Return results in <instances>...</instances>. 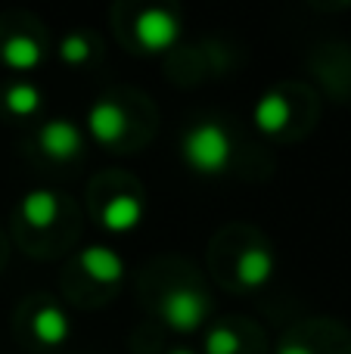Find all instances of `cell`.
<instances>
[{"label": "cell", "mask_w": 351, "mask_h": 354, "mask_svg": "<svg viewBox=\"0 0 351 354\" xmlns=\"http://www.w3.org/2000/svg\"><path fill=\"white\" fill-rule=\"evenodd\" d=\"M180 153H184L187 165H193L196 171L215 174L230 159V137L218 122H202L184 134Z\"/></svg>", "instance_id": "obj_1"}, {"label": "cell", "mask_w": 351, "mask_h": 354, "mask_svg": "<svg viewBox=\"0 0 351 354\" xmlns=\"http://www.w3.org/2000/svg\"><path fill=\"white\" fill-rule=\"evenodd\" d=\"M205 314H209V301L196 289H174L162 299V317L174 330H193V326L202 324Z\"/></svg>", "instance_id": "obj_2"}, {"label": "cell", "mask_w": 351, "mask_h": 354, "mask_svg": "<svg viewBox=\"0 0 351 354\" xmlns=\"http://www.w3.org/2000/svg\"><path fill=\"white\" fill-rule=\"evenodd\" d=\"M178 31H180L178 16H174L171 10H165V6H149V10H143L140 19H137V25H134L137 41H140L146 50L168 47V44L178 37Z\"/></svg>", "instance_id": "obj_3"}, {"label": "cell", "mask_w": 351, "mask_h": 354, "mask_svg": "<svg viewBox=\"0 0 351 354\" xmlns=\"http://www.w3.org/2000/svg\"><path fill=\"white\" fill-rule=\"evenodd\" d=\"M37 140H41L44 153L53 156V159H72L81 149V131H78V124L68 122V118H53V122H47L41 128Z\"/></svg>", "instance_id": "obj_4"}, {"label": "cell", "mask_w": 351, "mask_h": 354, "mask_svg": "<svg viewBox=\"0 0 351 354\" xmlns=\"http://www.w3.org/2000/svg\"><path fill=\"white\" fill-rule=\"evenodd\" d=\"M87 128H91V134L97 137V140L115 143L124 131L122 106L112 103V100H97V103L91 106V112H87Z\"/></svg>", "instance_id": "obj_5"}, {"label": "cell", "mask_w": 351, "mask_h": 354, "mask_svg": "<svg viewBox=\"0 0 351 354\" xmlns=\"http://www.w3.org/2000/svg\"><path fill=\"white\" fill-rule=\"evenodd\" d=\"M81 268L99 283H115L124 274V258L109 245H87L81 252Z\"/></svg>", "instance_id": "obj_6"}, {"label": "cell", "mask_w": 351, "mask_h": 354, "mask_svg": "<svg viewBox=\"0 0 351 354\" xmlns=\"http://www.w3.org/2000/svg\"><path fill=\"white\" fill-rule=\"evenodd\" d=\"M31 333L41 339L44 345H59L68 336V317L62 308L56 305H41L31 317Z\"/></svg>", "instance_id": "obj_7"}, {"label": "cell", "mask_w": 351, "mask_h": 354, "mask_svg": "<svg viewBox=\"0 0 351 354\" xmlns=\"http://www.w3.org/2000/svg\"><path fill=\"white\" fill-rule=\"evenodd\" d=\"M143 218V205L137 196H112L103 205V224L109 230H131Z\"/></svg>", "instance_id": "obj_8"}, {"label": "cell", "mask_w": 351, "mask_h": 354, "mask_svg": "<svg viewBox=\"0 0 351 354\" xmlns=\"http://www.w3.org/2000/svg\"><path fill=\"white\" fill-rule=\"evenodd\" d=\"M252 115L261 131H280L292 118V106H290V100H283L280 93H265V97L255 103Z\"/></svg>", "instance_id": "obj_9"}, {"label": "cell", "mask_w": 351, "mask_h": 354, "mask_svg": "<svg viewBox=\"0 0 351 354\" xmlns=\"http://www.w3.org/2000/svg\"><path fill=\"white\" fill-rule=\"evenodd\" d=\"M240 270V280L249 283V286H261V283L271 280L274 274V255L267 249H246L236 264Z\"/></svg>", "instance_id": "obj_10"}, {"label": "cell", "mask_w": 351, "mask_h": 354, "mask_svg": "<svg viewBox=\"0 0 351 354\" xmlns=\"http://www.w3.org/2000/svg\"><path fill=\"white\" fill-rule=\"evenodd\" d=\"M22 214H25V221H28V224L47 227L50 221L56 218V196H53V189H44V187L28 189V193H25V199H22Z\"/></svg>", "instance_id": "obj_11"}, {"label": "cell", "mask_w": 351, "mask_h": 354, "mask_svg": "<svg viewBox=\"0 0 351 354\" xmlns=\"http://www.w3.org/2000/svg\"><path fill=\"white\" fill-rule=\"evenodd\" d=\"M0 56H3V62L10 68H31L41 59V47H37V41L28 35H12L10 41L3 44V53Z\"/></svg>", "instance_id": "obj_12"}, {"label": "cell", "mask_w": 351, "mask_h": 354, "mask_svg": "<svg viewBox=\"0 0 351 354\" xmlns=\"http://www.w3.org/2000/svg\"><path fill=\"white\" fill-rule=\"evenodd\" d=\"M3 103L12 115H31L41 106V91L35 84H28V81H16V84L6 87Z\"/></svg>", "instance_id": "obj_13"}, {"label": "cell", "mask_w": 351, "mask_h": 354, "mask_svg": "<svg viewBox=\"0 0 351 354\" xmlns=\"http://www.w3.org/2000/svg\"><path fill=\"white\" fill-rule=\"evenodd\" d=\"M240 348V339L230 326H215L205 336V354H236Z\"/></svg>", "instance_id": "obj_14"}, {"label": "cell", "mask_w": 351, "mask_h": 354, "mask_svg": "<svg viewBox=\"0 0 351 354\" xmlns=\"http://www.w3.org/2000/svg\"><path fill=\"white\" fill-rule=\"evenodd\" d=\"M59 56L68 62H84L91 56V41H87L81 31H68L59 44Z\"/></svg>", "instance_id": "obj_15"}, {"label": "cell", "mask_w": 351, "mask_h": 354, "mask_svg": "<svg viewBox=\"0 0 351 354\" xmlns=\"http://www.w3.org/2000/svg\"><path fill=\"white\" fill-rule=\"evenodd\" d=\"M280 354H317V351L305 342H286L283 348H280Z\"/></svg>", "instance_id": "obj_16"}, {"label": "cell", "mask_w": 351, "mask_h": 354, "mask_svg": "<svg viewBox=\"0 0 351 354\" xmlns=\"http://www.w3.org/2000/svg\"><path fill=\"white\" fill-rule=\"evenodd\" d=\"M168 354H196V351H190V348H171Z\"/></svg>", "instance_id": "obj_17"}]
</instances>
